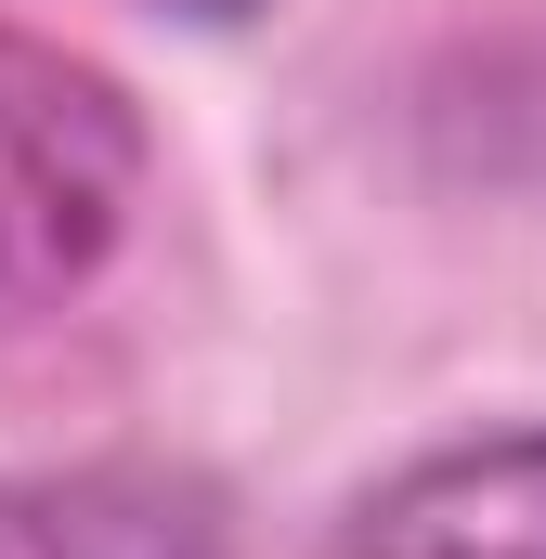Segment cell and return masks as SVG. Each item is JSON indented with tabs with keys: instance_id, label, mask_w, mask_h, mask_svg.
Returning a JSON list of instances; mask_svg holds the SVG:
<instances>
[{
	"instance_id": "obj_2",
	"label": "cell",
	"mask_w": 546,
	"mask_h": 559,
	"mask_svg": "<svg viewBox=\"0 0 546 559\" xmlns=\"http://www.w3.org/2000/svg\"><path fill=\"white\" fill-rule=\"evenodd\" d=\"M325 559H546V417L416 442L325 521Z\"/></svg>"
},
{
	"instance_id": "obj_1",
	"label": "cell",
	"mask_w": 546,
	"mask_h": 559,
	"mask_svg": "<svg viewBox=\"0 0 546 559\" xmlns=\"http://www.w3.org/2000/svg\"><path fill=\"white\" fill-rule=\"evenodd\" d=\"M156 182L143 105L66 39L0 26V338L79 312L118 274Z\"/></svg>"
},
{
	"instance_id": "obj_3",
	"label": "cell",
	"mask_w": 546,
	"mask_h": 559,
	"mask_svg": "<svg viewBox=\"0 0 546 559\" xmlns=\"http://www.w3.org/2000/svg\"><path fill=\"white\" fill-rule=\"evenodd\" d=\"M0 559H235V495L182 455H79L0 481Z\"/></svg>"
},
{
	"instance_id": "obj_4",
	"label": "cell",
	"mask_w": 546,
	"mask_h": 559,
	"mask_svg": "<svg viewBox=\"0 0 546 559\" xmlns=\"http://www.w3.org/2000/svg\"><path fill=\"white\" fill-rule=\"evenodd\" d=\"M416 131L468 182H546V26L482 39L468 66H442L429 105H416Z\"/></svg>"
},
{
	"instance_id": "obj_5",
	"label": "cell",
	"mask_w": 546,
	"mask_h": 559,
	"mask_svg": "<svg viewBox=\"0 0 546 559\" xmlns=\"http://www.w3.org/2000/svg\"><path fill=\"white\" fill-rule=\"evenodd\" d=\"M156 13H182V26H248V13H273V0H156Z\"/></svg>"
}]
</instances>
